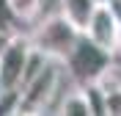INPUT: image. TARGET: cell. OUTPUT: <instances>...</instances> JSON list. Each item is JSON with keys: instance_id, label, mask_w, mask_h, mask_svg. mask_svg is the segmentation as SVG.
Wrapping results in <instances>:
<instances>
[{"instance_id": "obj_1", "label": "cell", "mask_w": 121, "mask_h": 116, "mask_svg": "<svg viewBox=\"0 0 121 116\" xmlns=\"http://www.w3.org/2000/svg\"><path fill=\"white\" fill-rule=\"evenodd\" d=\"M80 36H83V31L74 22H69L60 11L52 17H44L28 33L30 47L39 50L41 55H47V58H52V61H66V55L72 53V47L77 44Z\"/></svg>"}, {"instance_id": "obj_2", "label": "cell", "mask_w": 121, "mask_h": 116, "mask_svg": "<svg viewBox=\"0 0 121 116\" xmlns=\"http://www.w3.org/2000/svg\"><path fill=\"white\" fill-rule=\"evenodd\" d=\"M60 77H63V61L47 58L44 66L30 77L28 83L19 86V105L17 113H44L50 108L52 97L58 94Z\"/></svg>"}, {"instance_id": "obj_3", "label": "cell", "mask_w": 121, "mask_h": 116, "mask_svg": "<svg viewBox=\"0 0 121 116\" xmlns=\"http://www.w3.org/2000/svg\"><path fill=\"white\" fill-rule=\"evenodd\" d=\"M110 64H113V53L105 50V47H99L96 42H91L83 33V36L77 39V44L72 47V53L66 55L63 69L83 86V83H94Z\"/></svg>"}, {"instance_id": "obj_4", "label": "cell", "mask_w": 121, "mask_h": 116, "mask_svg": "<svg viewBox=\"0 0 121 116\" xmlns=\"http://www.w3.org/2000/svg\"><path fill=\"white\" fill-rule=\"evenodd\" d=\"M30 39L22 36V33H14L11 42L3 47L0 53V83L6 88H19L25 77V66H28L30 58Z\"/></svg>"}, {"instance_id": "obj_5", "label": "cell", "mask_w": 121, "mask_h": 116, "mask_svg": "<svg viewBox=\"0 0 121 116\" xmlns=\"http://www.w3.org/2000/svg\"><path fill=\"white\" fill-rule=\"evenodd\" d=\"M83 33L91 42H96L99 47H105V50H110L116 55V50H118V33H121V19L113 14L110 6H96L91 11Z\"/></svg>"}, {"instance_id": "obj_6", "label": "cell", "mask_w": 121, "mask_h": 116, "mask_svg": "<svg viewBox=\"0 0 121 116\" xmlns=\"http://www.w3.org/2000/svg\"><path fill=\"white\" fill-rule=\"evenodd\" d=\"M94 8H96L94 0H60V14L66 17L69 22H74L80 31L85 28V22H88Z\"/></svg>"}, {"instance_id": "obj_7", "label": "cell", "mask_w": 121, "mask_h": 116, "mask_svg": "<svg viewBox=\"0 0 121 116\" xmlns=\"http://www.w3.org/2000/svg\"><path fill=\"white\" fill-rule=\"evenodd\" d=\"M58 113H63V116H91V105H88V97H85L83 86H77L74 91H69L60 100Z\"/></svg>"}, {"instance_id": "obj_8", "label": "cell", "mask_w": 121, "mask_h": 116, "mask_svg": "<svg viewBox=\"0 0 121 116\" xmlns=\"http://www.w3.org/2000/svg\"><path fill=\"white\" fill-rule=\"evenodd\" d=\"M8 11L14 19L19 22H33L39 14H41V8H44V0H6Z\"/></svg>"}, {"instance_id": "obj_9", "label": "cell", "mask_w": 121, "mask_h": 116, "mask_svg": "<svg viewBox=\"0 0 121 116\" xmlns=\"http://www.w3.org/2000/svg\"><path fill=\"white\" fill-rule=\"evenodd\" d=\"M19 105V88H3L0 91V113H17Z\"/></svg>"}, {"instance_id": "obj_10", "label": "cell", "mask_w": 121, "mask_h": 116, "mask_svg": "<svg viewBox=\"0 0 121 116\" xmlns=\"http://www.w3.org/2000/svg\"><path fill=\"white\" fill-rule=\"evenodd\" d=\"M105 113L107 116H121V86L105 91Z\"/></svg>"}, {"instance_id": "obj_11", "label": "cell", "mask_w": 121, "mask_h": 116, "mask_svg": "<svg viewBox=\"0 0 121 116\" xmlns=\"http://www.w3.org/2000/svg\"><path fill=\"white\" fill-rule=\"evenodd\" d=\"M11 36H14V33H8V31H3V28H0V53H3V47L11 42Z\"/></svg>"}, {"instance_id": "obj_12", "label": "cell", "mask_w": 121, "mask_h": 116, "mask_svg": "<svg viewBox=\"0 0 121 116\" xmlns=\"http://www.w3.org/2000/svg\"><path fill=\"white\" fill-rule=\"evenodd\" d=\"M96 6H110V0H94Z\"/></svg>"}, {"instance_id": "obj_13", "label": "cell", "mask_w": 121, "mask_h": 116, "mask_svg": "<svg viewBox=\"0 0 121 116\" xmlns=\"http://www.w3.org/2000/svg\"><path fill=\"white\" fill-rule=\"evenodd\" d=\"M3 88H6V86H3V83H0V91H3Z\"/></svg>"}]
</instances>
